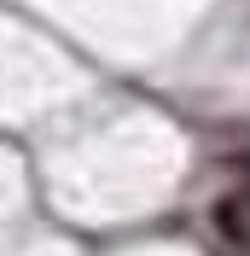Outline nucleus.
Wrapping results in <instances>:
<instances>
[{
    "label": "nucleus",
    "mask_w": 250,
    "mask_h": 256,
    "mask_svg": "<svg viewBox=\"0 0 250 256\" xmlns=\"http://www.w3.org/2000/svg\"><path fill=\"white\" fill-rule=\"evenodd\" d=\"M216 227H221V233H227L233 244H250V222H244V204H238V198L216 204Z\"/></svg>",
    "instance_id": "obj_1"
}]
</instances>
